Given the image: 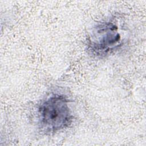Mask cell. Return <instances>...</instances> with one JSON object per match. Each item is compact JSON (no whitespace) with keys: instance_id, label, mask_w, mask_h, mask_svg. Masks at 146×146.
<instances>
[{"instance_id":"cell-2","label":"cell","mask_w":146,"mask_h":146,"mask_svg":"<svg viewBox=\"0 0 146 146\" xmlns=\"http://www.w3.org/2000/svg\"><path fill=\"white\" fill-rule=\"evenodd\" d=\"M124 32L116 19L100 22L92 29L87 45L92 54L105 56L118 50L124 43Z\"/></svg>"},{"instance_id":"cell-1","label":"cell","mask_w":146,"mask_h":146,"mask_svg":"<svg viewBox=\"0 0 146 146\" xmlns=\"http://www.w3.org/2000/svg\"><path fill=\"white\" fill-rule=\"evenodd\" d=\"M38 112L40 127L46 132H55L67 128L73 119L68 99L59 94H52L43 100Z\"/></svg>"}]
</instances>
